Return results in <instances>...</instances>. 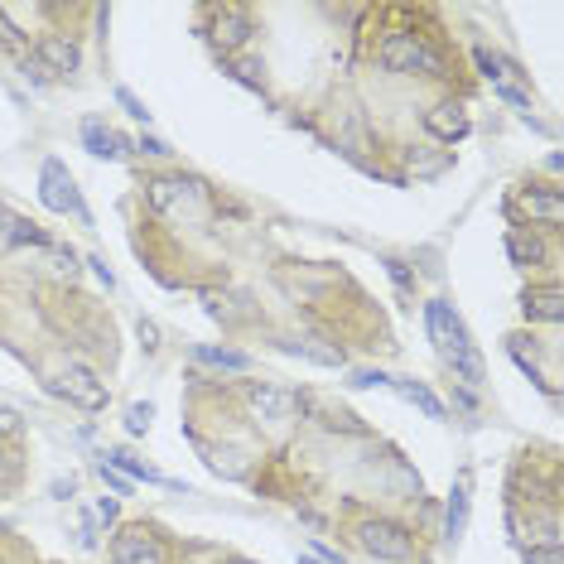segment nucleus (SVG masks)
I'll list each match as a JSON object with an SVG mask.
<instances>
[{"instance_id":"f257e3e1","label":"nucleus","mask_w":564,"mask_h":564,"mask_svg":"<svg viewBox=\"0 0 564 564\" xmlns=\"http://www.w3.org/2000/svg\"><path fill=\"white\" fill-rule=\"evenodd\" d=\"M376 58H381L386 73H430V78L444 73V58L430 49V39H425V34H410V29H391V34L381 39Z\"/></svg>"},{"instance_id":"f03ea898","label":"nucleus","mask_w":564,"mask_h":564,"mask_svg":"<svg viewBox=\"0 0 564 564\" xmlns=\"http://www.w3.org/2000/svg\"><path fill=\"white\" fill-rule=\"evenodd\" d=\"M39 198H44L49 213H63V217L73 213L78 222H92L87 208H82V193H78V184H73V174L58 160H44V169H39Z\"/></svg>"},{"instance_id":"7ed1b4c3","label":"nucleus","mask_w":564,"mask_h":564,"mask_svg":"<svg viewBox=\"0 0 564 564\" xmlns=\"http://www.w3.org/2000/svg\"><path fill=\"white\" fill-rule=\"evenodd\" d=\"M111 560L116 564H169V550H164V540L150 526H121L116 540H111Z\"/></svg>"},{"instance_id":"20e7f679","label":"nucleus","mask_w":564,"mask_h":564,"mask_svg":"<svg viewBox=\"0 0 564 564\" xmlns=\"http://www.w3.org/2000/svg\"><path fill=\"white\" fill-rule=\"evenodd\" d=\"M362 545H367V555H376V560H391L401 564L410 560V550H415V536L405 531V526H396V521H362Z\"/></svg>"},{"instance_id":"39448f33","label":"nucleus","mask_w":564,"mask_h":564,"mask_svg":"<svg viewBox=\"0 0 564 564\" xmlns=\"http://www.w3.org/2000/svg\"><path fill=\"white\" fill-rule=\"evenodd\" d=\"M246 405H251V415H256L261 425H285V420L295 415V396L280 391V386H266V381H251V386H246Z\"/></svg>"},{"instance_id":"423d86ee","label":"nucleus","mask_w":564,"mask_h":564,"mask_svg":"<svg viewBox=\"0 0 564 564\" xmlns=\"http://www.w3.org/2000/svg\"><path fill=\"white\" fill-rule=\"evenodd\" d=\"M54 391L63 396V401L82 405V410H102V405H107V381H97L87 367H68V372L58 376Z\"/></svg>"},{"instance_id":"0eeeda50","label":"nucleus","mask_w":564,"mask_h":564,"mask_svg":"<svg viewBox=\"0 0 564 564\" xmlns=\"http://www.w3.org/2000/svg\"><path fill=\"white\" fill-rule=\"evenodd\" d=\"M145 198H150V208H155V213H184L188 203H198V198H203V188L179 174V179H150V184H145Z\"/></svg>"},{"instance_id":"6e6552de","label":"nucleus","mask_w":564,"mask_h":564,"mask_svg":"<svg viewBox=\"0 0 564 564\" xmlns=\"http://www.w3.org/2000/svg\"><path fill=\"white\" fill-rule=\"evenodd\" d=\"M246 39H251V20H246V10L237 5H217L213 10V44L222 54H232V49H242Z\"/></svg>"},{"instance_id":"1a4fd4ad","label":"nucleus","mask_w":564,"mask_h":564,"mask_svg":"<svg viewBox=\"0 0 564 564\" xmlns=\"http://www.w3.org/2000/svg\"><path fill=\"white\" fill-rule=\"evenodd\" d=\"M425 328H430V338H434V348H439V352H449L458 338L468 333V328H463V319H458V314L449 309V304H444V299L425 304Z\"/></svg>"},{"instance_id":"9d476101","label":"nucleus","mask_w":564,"mask_h":564,"mask_svg":"<svg viewBox=\"0 0 564 564\" xmlns=\"http://www.w3.org/2000/svg\"><path fill=\"white\" fill-rule=\"evenodd\" d=\"M516 208L531 217V222H545V227H560L564 222V198L555 188H531V193H521Z\"/></svg>"},{"instance_id":"9b49d317","label":"nucleus","mask_w":564,"mask_h":564,"mask_svg":"<svg viewBox=\"0 0 564 564\" xmlns=\"http://www.w3.org/2000/svg\"><path fill=\"white\" fill-rule=\"evenodd\" d=\"M444 362L454 367V376H458V381H468V386H483V376H487V367H483V352L473 348V338H468V333H463V338H458L454 348L444 352Z\"/></svg>"},{"instance_id":"f8f14e48","label":"nucleus","mask_w":564,"mask_h":564,"mask_svg":"<svg viewBox=\"0 0 564 564\" xmlns=\"http://www.w3.org/2000/svg\"><path fill=\"white\" fill-rule=\"evenodd\" d=\"M39 63L49 68V73H78L82 68V54L73 39H58V34H49V39H39Z\"/></svg>"},{"instance_id":"ddd939ff","label":"nucleus","mask_w":564,"mask_h":564,"mask_svg":"<svg viewBox=\"0 0 564 564\" xmlns=\"http://www.w3.org/2000/svg\"><path fill=\"white\" fill-rule=\"evenodd\" d=\"M425 126H430V135H439V140H463V135H468V111L458 107V102H439V107L425 116Z\"/></svg>"},{"instance_id":"4468645a","label":"nucleus","mask_w":564,"mask_h":564,"mask_svg":"<svg viewBox=\"0 0 564 564\" xmlns=\"http://www.w3.org/2000/svg\"><path fill=\"white\" fill-rule=\"evenodd\" d=\"M386 386H396V391H401L405 401H410V405H420V410H425L430 420H444V415H449V410H444V401L434 396V391L425 386V381H410V376H391Z\"/></svg>"},{"instance_id":"2eb2a0df","label":"nucleus","mask_w":564,"mask_h":564,"mask_svg":"<svg viewBox=\"0 0 564 564\" xmlns=\"http://www.w3.org/2000/svg\"><path fill=\"white\" fill-rule=\"evenodd\" d=\"M82 145H87L97 160H116L131 140H126V135H116V131H107L102 121H87V126H82Z\"/></svg>"},{"instance_id":"dca6fc26","label":"nucleus","mask_w":564,"mask_h":564,"mask_svg":"<svg viewBox=\"0 0 564 564\" xmlns=\"http://www.w3.org/2000/svg\"><path fill=\"white\" fill-rule=\"evenodd\" d=\"M521 309H526V319H545V323H560L564 319L560 290H555V285H550V290H526Z\"/></svg>"},{"instance_id":"f3484780","label":"nucleus","mask_w":564,"mask_h":564,"mask_svg":"<svg viewBox=\"0 0 564 564\" xmlns=\"http://www.w3.org/2000/svg\"><path fill=\"white\" fill-rule=\"evenodd\" d=\"M507 256L516 261V266H540L545 261V242H540L536 232H507Z\"/></svg>"},{"instance_id":"a211bd4d","label":"nucleus","mask_w":564,"mask_h":564,"mask_svg":"<svg viewBox=\"0 0 564 564\" xmlns=\"http://www.w3.org/2000/svg\"><path fill=\"white\" fill-rule=\"evenodd\" d=\"M193 357H198V362H208V367H217V372H251V357L237 352V348H208V343H198Z\"/></svg>"},{"instance_id":"6ab92c4d","label":"nucleus","mask_w":564,"mask_h":564,"mask_svg":"<svg viewBox=\"0 0 564 564\" xmlns=\"http://www.w3.org/2000/svg\"><path fill=\"white\" fill-rule=\"evenodd\" d=\"M473 58H478V68H483V78L492 82V87H497V82H516V78H521V73H516V63H511V58H502V54H492L487 44H478V49H473Z\"/></svg>"},{"instance_id":"aec40b11","label":"nucleus","mask_w":564,"mask_h":564,"mask_svg":"<svg viewBox=\"0 0 564 564\" xmlns=\"http://www.w3.org/2000/svg\"><path fill=\"white\" fill-rule=\"evenodd\" d=\"M107 468H116L121 478H140V483H169V478H160L155 468H145L135 454H126V449H111L107 454Z\"/></svg>"},{"instance_id":"412c9836","label":"nucleus","mask_w":564,"mask_h":564,"mask_svg":"<svg viewBox=\"0 0 564 564\" xmlns=\"http://www.w3.org/2000/svg\"><path fill=\"white\" fill-rule=\"evenodd\" d=\"M463 526H468V487L458 483L454 497H449V507H444V536L458 540L463 536Z\"/></svg>"},{"instance_id":"4be33fe9","label":"nucleus","mask_w":564,"mask_h":564,"mask_svg":"<svg viewBox=\"0 0 564 564\" xmlns=\"http://www.w3.org/2000/svg\"><path fill=\"white\" fill-rule=\"evenodd\" d=\"M507 348H511V357H516V367H521V372L531 376V381H536V386H540V391H545V396H555V386H550V376L540 372V362H536V357H531V352H526V338H511Z\"/></svg>"},{"instance_id":"5701e85b","label":"nucleus","mask_w":564,"mask_h":564,"mask_svg":"<svg viewBox=\"0 0 564 564\" xmlns=\"http://www.w3.org/2000/svg\"><path fill=\"white\" fill-rule=\"evenodd\" d=\"M10 242L15 246H49V232H39V227H34V222H25V217H15V222H10Z\"/></svg>"},{"instance_id":"b1692460","label":"nucleus","mask_w":564,"mask_h":564,"mask_svg":"<svg viewBox=\"0 0 564 564\" xmlns=\"http://www.w3.org/2000/svg\"><path fill=\"white\" fill-rule=\"evenodd\" d=\"M20 430H25V415L10 401H0V439H10V434H20Z\"/></svg>"},{"instance_id":"393cba45","label":"nucleus","mask_w":564,"mask_h":564,"mask_svg":"<svg viewBox=\"0 0 564 564\" xmlns=\"http://www.w3.org/2000/svg\"><path fill=\"white\" fill-rule=\"evenodd\" d=\"M116 102H121V107L131 111L135 121H145V126H150V111H145V102H140V97H135L131 87H116Z\"/></svg>"},{"instance_id":"a878e982","label":"nucleus","mask_w":564,"mask_h":564,"mask_svg":"<svg viewBox=\"0 0 564 564\" xmlns=\"http://www.w3.org/2000/svg\"><path fill=\"white\" fill-rule=\"evenodd\" d=\"M150 415H155L150 405H131V410H126V430H131V434H145V430H150Z\"/></svg>"},{"instance_id":"bb28decb","label":"nucleus","mask_w":564,"mask_h":564,"mask_svg":"<svg viewBox=\"0 0 564 564\" xmlns=\"http://www.w3.org/2000/svg\"><path fill=\"white\" fill-rule=\"evenodd\" d=\"M232 78L242 82V87H251V92H261V68L256 63H232Z\"/></svg>"},{"instance_id":"cd10ccee","label":"nucleus","mask_w":564,"mask_h":564,"mask_svg":"<svg viewBox=\"0 0 564 564\" xmlns=\"http://www.w3.org/2000/svg\"><path fill=\"white\" fill-rule=\"evenodd\" d=\"M526 564H560V545H531Z\"/></svg>"},{"instance_id":"c85d7f7f","label":"nucleus","mask_w":564,"mask_h":564,"mask_svg":"<svg viewBox=\"0 0 564 564\" xmlns=\"http://www.w3.org/2000/svg\"><path fill=\"white\" fill-rule=\"evenodd\" d=\"M386 275H391V280H396L401 290H415V280H410V270H405L401 261H386Z\"/></svg>"},{"instance_id":"c756f323","label":"nucleus","mask_w":564,"mask_h":564,"mask_svg":"<svg viewBox=\"0 0 564 564\" xmlns=\"http://www.w3.org/2000/svg\"><path fill=\"white\" fill-rule=\"evenodd\" d=\"M386 381H391L386 372H367V367H362V372H352V386H386Z\"/></svg>"},{"instance_id":"7c9ffc66","label":"nucleus","mask_w":564,"mask_h":564,"mask_svg":"<svg viewBox=\"0 0 564 564\" xmlns=\"http://www.w3.org/2000/svg\"><path fill=\"white\" fill-rule=\"evenodd\" d=\"M135 150H145V155H169V145L155 140V135H140V140H135Z\"/></svg>"},{"instance_id":"2f4dec72","label":"nucleus","mask_w":564,"mask_h":564,"mask_svg":"<svg viewBox=\"0 0 564 564\" xmlns=\"http://www.w3.org/2000/svg\"><path fill=\"white\" fill-rule=\"evenodd\" d=\"M25 78H34L39 87H44V82H49V68H44L39 58H25Z\"/></svg>"},{"instance_id":"473e14b6","label":"nucleus","mask_w":564,"mask_h":564,"mask_svg":"<svg viewBox=\"0 0 564 564\" xmlns=\"http://www.w3.org/2000/svg\"><path fill=\"white\" fill-rule=\"evenodd\" d=\"M102 483H111L116 492H131V478H121V473H116V468H107V463H102Z\"/></svg>"},{"instance_id":"72a5a7b5","label":"nucleus","mask_w":564,"mask_h":564,"mask_svg":"<svg viewBox=\"0 0 564 564\" xmlns=\"http://www.w3.org/2000/svg\"><path fill=\"white\" fill-rule=\"evenodd\" d=\"M10 483H15V458L0 449V487H10Z\"/></svg>"},{"instance_id":"f704fd0d","label":"nucleus","mask_w":564,"mask_h":564,"mask_svg":"<svg viewBox=\"0 0 564 564\" xmlns=\"http://www.w3.org/2000/svg\"><path fill=\"white\" fill-rule=\"evenodd\" d=\"M97 516H102V521H116V516H121V511H116V502H111V497H102V502H97Z\"/></svg>"},{"instance_id":"c9c22d12","label":"nucleus","mask_w":564,"mask_h":564,"mask_svg":"<svg viewBox=\"0 0 564 564\" xmlns=\"http://www.w3.org/2000/svg\"><path fill=\"white\" fill-rule=\"evenodd\" d=\"M10 222H15V217L5 213V203H0V232H5V227H10Z\"/></svg>"},{"instance_id":"e433bc0d","label":"nucleus","mask_w":564,"mask_h":564,"mask_svg":"<svg viewBox=\"0 0 564 564\" xmlns=\"http://www.w3.org/2000/svg\"><path fill=\"white\" fill-rule=\"evenodd\" d=\"M299 564H323V560H314V555H299Z\"/></svg>"},{"instance_id":"4c0bfd02","label":"nucleus","mask_w":564,"mask_h":564,"mask_svg":"<svg viewBox=\"0 0 564 564\" xmlns=\"http://www.w3.org/2000/svg\"><path fill=\"white\" fill-rule=\"evenodd\" d=\"M237 564H251V560H237Z\"/></svg>"}]
</instances>
